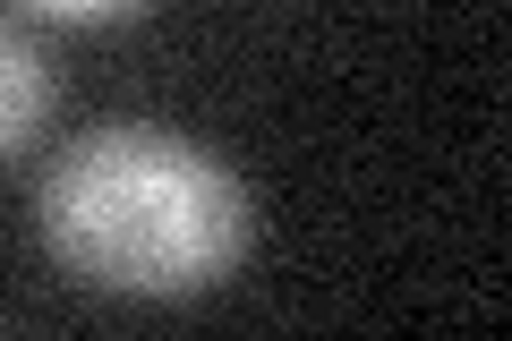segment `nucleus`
Wrapping results in <instances>:
<instances>
[{"mask_svg": "<svg viewBox=\"0 0 512 341\" xmlns=\"http://www.w3.org/2000/svg\"><path fill=\"white\" fill-rule=\"evenodd\" d=\"M43 111H52V69H43V52H35L26 26L0 18V162L35 145Z\"/></svg>", "mask_w": 512, "mask_h": 341, "instance_id": "nucleus-2", "label": "nucleus"}, {"mask_svg": "<svg viewBox=\"0 0 512 341\" xmlns=\"http://www.w3.org/2000/svg\"><path fill=\"white\" fill-rule=\"evenodd\" d=\"M35 18H60V26H103V18H128V9H146V0H18Z\"/></svg>", "mask_w": 512, "mask_h": 341, "instance_id": "nucleus-3", "label": "nucleus"}, {"mask_svg": "<svg viewBox=\"0 0 512 341\" xmlns=\"http://www.w3.org/2000/svg\"><path fill=\"white\" fill-rule=\"evenodd\" d=\"M52 265L111 299H197L248 248V188L205 145L146 120H103L52 154L35 188Z\"/></svg>", "mask_w": 512, "mask_h": 341, "instance_id": "nucleus-1", "label": "nucleus"}]
</instances>
